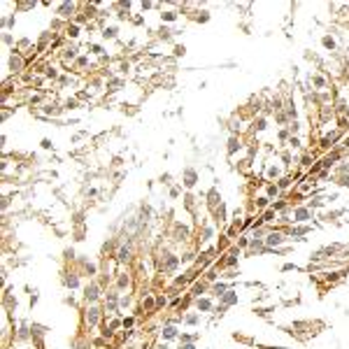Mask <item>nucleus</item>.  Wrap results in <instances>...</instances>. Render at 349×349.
Here are the masks:
<instances>
[{
    "mask_svg": "<svg viewBox=\"0 0 349 349\" xmlns=\"http://www.w3.org/2000/svg\"><path fill=\"white\" fill-rule=\"evenodd\" d=\"M268 242H270V245H277V242H282V235H277V233H275V235H270V240H268Z\"/></svg>",
    "mask_w": 349,
    "mask_h": 349,
    "instance_id": "1",
    "label": "nucleus"
},
{
    "mask_svg": "<svg viewBox=\"0 0 349 349\" xmlns=\"http://www.w3.org/2000/svg\"><path fill=\"white\" fill-rule=\"evenodd\" d=\"M298 219H307V212L305 210H298Z\"/></svg>",
    "mask_w": 349,
    "mask_h": 349,
    "instance_id": "2",
    "label": "nucleus"
},
{
    "mask_svg": "<svg viewBox=\"0 0 349 349\" xmlns=\"http://www.w3.org/2000/svg\"><path fill=\"white\" fill-rule=\"evenodd\" d=\"M182 349H193V347H191V345H186V347H182Z\"/></svg>",
    "mask_w": 349,
    "mask_h": 349,
    "instance_id": "3",
    "label": "nucleus"
}]
</instances>
